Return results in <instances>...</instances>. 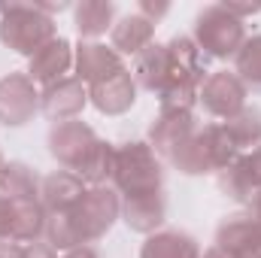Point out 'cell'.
I'll list each match as a JSON object with an SVG mask.
<instances>
[{
  "label": "cell",
  "mask_w": 261,
  "mask_h": 258,
  "mask_svg": "<svg viewBox=\"0 0 261 258\" xmlns=\"http://www.w3.org/2000/svg\"><path fill=\"white\" fill-rule=\"evenodd\" d=\"M200 49L189 37H173L167 46H146L134 61V82L158 94L161 110H195L203 85Z\"/></svg>",
  "instance_id": "cell-1"
},
{
  "label": "cell",
  "mask_w": 261,
  "mask_h": 258,
  "mask_svg": "<svg viewBox=\"0 0 261 258\" xmlns=\"http://www.w3.org/2000/svg\"><path fill=\"white\" fill-rule=\"evenodd\" d=\"M122 216V197L119 192L107 189V186H94L82 194V200H76L67 213L58 216H49L46 222V240L49 246L58 252V249H79V246H88L94 240H100L113 225L116 219Z\"/></svg>",
  "instance_id": "cell-2"
},
{
  "label": "cell",
  "mask_w": 261,
  "mask_h": 258,
  "mask_svg": "<svg viewBox=\"0 0 261 258\" xmlns=\"http://www.w3.org/2000/svg\"><path fill=\"white\" fill-rule=\"evenodd\" d=\"M49 152L52 158L76 173L85 186H103L107 179H113V164H116V146L100 140L94 131L79 119L58 122L49 131Z\"/></svg>",
  "instance_id": "cell-3"
},
{
  "label": "cell",
  "mask_w": 261,
  "mask_h": 258,
  "mask_svg": "<svg viewBox=\"0 0 261 258\" xmlns=\"http://www.w3.org/2000/svg\"><path fill=\"white\" fill-rule=\"evenodd\" d=\"M113 183L122 200H140V197H155L161 192L164 173L155 149L149 143H122L116 146V164H113Z\"/></svg>",
  "instance_id": "cell-4"
},
{
  "label": "cell",
  "mask_w": 261,
  "mask_h": 258,
  "mask_svg": "<svg viewBox=\"0 0 261 258\" xmlns=\"http://www.w3.org/2000/svg\"><path fill=\"white\" fill-rule=\"evenodd\" d=\"M49 6H0V40L15 49L18 55H34L40 52L49 40H55V24L46 15Z\"/></svg>",
  "instance_id": "cell-5"
},
{
  "label": "cell",
  "mask_w": 261,
  "mask_h": 258,
  "mask_svg": "<svg viewBox=\"0 0 261 258\" xmlns=\"http://www.w3.org/2000/svg\"><path fill=\"white\" fill-rule=\"evenodd\" d=\"M195 43L213 58H237V52L246 43L243 21L222 3V6H206L197 15L195 24Z\"/></svg>",
  "instance_id": "cell-6"
},
{
  "label": "cell",
  "mask_w": 261,
  "mask_h": 258,
  "mask_svg": "<svg viewBox=\"0 0 261 258\" xmlns=\"http://www.w3.org/2000/svg\"><path fill=\"white\" fill-rule=\"evenodd\" d=\"M46 210L40 200H15V197H3L0 194V240H12V243H40V237H46Z\"/></svg>",
  "instance_id": "cell-7"
},
{
  "label": "cell",
  "mask_w": 261,
  "mask_h": 258,
  "mask_svg": "<svg viewBox=\"0 0 261 258\" xmlns=\"http://www.w3.org/2000/svg\"><path fill=\"white\" fill-rule=\"evenodd\" d=\"M197 104L216 116V119H234L237 113L246 110V85L237 73H228V70H219V73H210L197 91Z\"/></svg>",
  "instance_id": "cell-8"
},
{
  "label": "cell",
  "mask_w": 261,
  "mask_h": 258,
  "mask_svg": "<svg viewBox=\"0 0 261 258\" xmlns=\"http://www.w3.org/2000/svg\"><path fill=\"white\" fill-rule=\"evenodd\" d=\"M40 110V91L28 73H9L0 79V125L21 128Z\"/></svg>",
  "instance_id": "cell-9"
},
{
  "label": "cell",
  "mask_w": 261,
  "mask_h": 258,
  "mask_svg": "<svg viewBox=\"0 0 261 258\" xmlns=\"http://www.w3.org/2000/svg\"><path fill=\"white\" fill-rule=\"evenodd\" d=\"M88 104V88L76 79V76H64L52 85H46L40 91V110L58 125V122H70L76 119Z\"/></svg>",
  "instance_id": "cell-10"
},
{
  "label": "cell",
  "mask_w": 261,
  "mask_h": 258,
  "mask_svg": "<svg viewBox=\"0 0 261 258\" xmlns=\"http://www.w3.org/2000/svg\"><path fill=\"white\" fill-rule=\"evenodd\" d=\"M219 189L234 200H252L261 192V146L240 152L231 167L219 173Z\"/></svg>",
  "instance_id": "cell-11"
},
{
  "label": "cell",
  "mask_w": 261,
  "mask_h": 258,
  "mask_svg": "<svg viewBox=\"0 0 261 258\" xmlns=\"http://www.w3.org/2000/svg\"><path fill=\"white\" fill-rule=\"evenodd\" d=\"M88 100H91L100 113H107V116H122V113H128L130 107H134V100H137V82H134L130 70L122 67V70L110 73L107 79L88 85Z\"/></svg>",
  "instance_id": "cell-12"
},
{
  "label": "cell",
  "mask_w": 261,
  "mask_h": 258,
  "mask_svg": "<svg viewBox=\"0 0 261 258\" xmlns=\"http://www.w3.org/2000/svg\"><path fill=\"white\" fill-rule=\"evenodd\" d=\"M197 131V122H195V113L192 110H161L155 125L149 131V146L155 149V155L161 158H170L173 149Z\"/></svg>",
  "instance_id": "cell-13"
},
{
  "label": "cell",
  "mask_w": 261,
  "mask_h": 258,
  "mask_svg": "<svg viewBox=\"0 0 261 258\" xmlns=\"http://www.w3.org/2000/svg\"><path fill=\"white\" fill-rule=\"evenodd\" d=\"M216 246L231 258L261 255V228L249 216H228L216 231Z\"/></svg>",
  "instance_id": "cell-14"
},
{
  "label": "cell",
  "mask_w": 261,
  "mask_h": 258,
  "mask_svg": "<svg viewBox=\"0 0 261 258\" xmlns=\"http://www.w3.org/2000/svg\"><path fill=\"white\" fill-rule=\"evenodd\" d=\"M70 67H73V49H70V43H67L64 37H55V40H49L40 52L31 55L28 76L46 88V85L64 79Z\"/></svg>",
  "instance_id": "cell-15"
},
{
  "label": "cell",
  "mask_w": 261,
  "mask_h": 258,
  "mask_svg": "<svg viewBox=\"0 0 261 258\" xmlns=\"http://www.w3.org/2000/svg\"><path fill=\"white\" fill-rule=\"evenodd\" d=\"M88 192V186L70 173V170H55L49 176H43V186H40V203L46 210V216H58L67 213L76 200H82V194Z\"/></svg>",
  "instance_id": "cell-16"
},
{
  "label": "cell",
  "mask_w": 261,
  "mask_h": 258,
  "mask_svg": "<svg viewBox=\"0 0 261 258\" xmlns=\"http://www.w3.org/2000/svg\"><path fill=\"white\" fill-rule=\"evenodd\" d=\"M73 61H76V79L82 85H94V82H100L110 73L125 67L122 64V55L116 49H107L100 43H79Z\"/></svg>",
  "instance_id": "cell-17"
},
{
  "label": "cell",
  "mask_w": 261,
  "mask_h": 258,
  "mask_svg": "<svg viewBox=\"0 0 261 258\" xmlns=\"http://www.w3.org/2000/svg\"><path fill=\"white\" fill-rule=\"evenodd\" d=\"M140 258H200V246L192 234L179 228H164L146 237Z\"/></svg>",
  "instance_id": "cell-18"
},
{
  "label": "cell",
  "mask_w": 261,
  "mask_h": 258,
  "mask_svg": "<svg viewBox=\"0 0 261 258\" xmlns=\"http://www.w3.org/2000/svg\"><path fill=\"white\" fill-rule=\"evenodd\" d=\"M155 34V21L146 18L140 9L125 15L119 24H113V49L119 55H140Z\"/></svg>",
  "instance_id": "cell-19"
},
{
  "label": "cell",
  "mask_w": 261,
  "mask_h": 258,
  "mask_svg": "<svg viewBox=\"0 0 261 258\" xmlns=\"http://www.w3.org/2000/svg\"><path fill=\"white\" fill-rule=\"evenodd\" d=\"M164 213H167L164 194L140 197V200H122V219L137 234H155L164 225Z\"/></svg>",
  "instance_id": "cell-20"
},
{
  "label": "cell",
  "mask_w": 261,
  "mask_h": 258,
  "mask_svg": "<svg viewBox=\"0 0 261 258\" xmlns=\"http://www.w3.org/2000/svg\"><path fill=\"white\" fill-rule=\"evenodd\" d=\"M40 186L43 179L37 176V170H31L21 161H9L0 170V194L3 197H15V200H40Z\"/></svg>",
  "instance_id": "cell-21"
},
{
  "label": "cell",
  "mask_w": 261,
  "mask_h": 258,
  "mask_svg": "<svg viewBox=\"0 0 261 258\" xmlns=\"http://www.w3.org/2000/svg\"><path fill=\"white\" fill-rule=\"evenodd\" d=\"M222 125L231 134V140L240 152H249V149L261 146V110H255V107H246L243 113H237L234 119H228Z\"/></svg>",
  "instance_id": "cell-22"
},
{
  "label": "cell",
  "mask_w": 261,
  "mask_h": 258,
  "mask_svg": "<svg viewBox=\"0 0 261 258\" xmlns=\"http://www.w3.org/2000/svg\"><path fill=\"white\" fill-rule=\"evenodd\" d=\"M113 21V3H100V0H88L76 9V31L82 37H100L107 34Z\"/></svg>",
  "instance_id": "cell-23"
},
{
  "label": "cell",
  "mask_w": 261,
  "mask_h": 258,
  "mask_svg": "<svg viewBox=\"0 0 261 258\" xmlns=\"http://www.w3.org/2000/svg\"><path fill=\"white\" fill-rule=\"evenodd\" d=\"M237 76L243 79V85L261 88V37L246 40L237 52Z\"/></svg>",
  "instance_id": "cell-24"
},
{
  "label": "cell",
  "mask_w": 261,
  "mask_h": 258,
  "mask_svg": "<svg viewBox=\"0 0 261 258\" xmlns=\"http://www.w3.org/2000/svg\"><path fill=\"white\" fill-rule=\"evenodd\" d=\"M28 249L24 243H12V240H0V258H28Z\"/></svg>",
  "instance_id": "cell-25"
},
{
  "label": "cell",
  "mask_w": 261,
  "mask_h": 258,
  "mask_svg": "<svg viewBox=\"0 0 261 258\" xmlns=\"http://www.w3.org/2000/svg\"><path fill=\"white\" fill-rule=\"evenodd\" d=\"M28 258H58V255H55V249H52L49 243H31Z\"/></svg>",
  "instance_id": "cell-26"
},
{
  "label": "cell",
  "mask_w": 261,
  "mask_h": 258,
  "mask_svg": "<svg viewBox=\"0 0 261 258\" xmlns=\"http://www.w3.org/2000/svg\"><path fill=\"white\" fill-rule=\"evenodd\" d=\"M246 216H249V219H252V222L261 228V192L249 200V213H246Z\"/></svg>",
  "instance_id": "cell-27"
},
{
  "label": "cell",
  "mask_w": 261,
  "mask_h": 258,
  "mask_svg": "<svg viewBox=\"0 0 261 258\" xmlns=\"http://www.w3.org/2000/svg\"><path fill=\"white\" fill-rule=\"evenodd\" d=\"M64 258H100L91 246H79V249H70V252H64Z\"/></svg>",
  "instance_id": "cell-28"
},
{
  "label": "cell",
  "mask_w": 261,
  "mask_h": 258,
  "mask_svg": "<svg viewBox=\"0 0 261 258\" xmlns=\"http://www.w3.org/2000/svg\"><path fill=\"white\" fill-rule=\"evenodd\" d=\"M200 258H231V255H228L225 249H219V246H210V249H206Z\"/></svg>",
  "instance_id": "cell-29"
},
{
  "label": "cell",
  "mask_w": 261,
  "mask_h": 258,
  "mask_svg": "<svg viewBox=\"0 0 261 258\" xmlns=\"http://www.w3.org/2000/svg\"><path fill=\"white\" fill-rule=\"evenodd\" d=\"M3 164H6V161H3V152H0V170H3Z\"/></svg>",
  "instance_id": "cell-30"
},
{
  "label": "cell",
  "mask_w": 261,
  "mask_h": 258,
  "mask_svg": "<svg viewBox=\"0 0 261 258\" xmlns=\"http://www.w3.org/2000/svg\"><path fill=\"white\" fill-rule=\"evenodd\" d=\"M255 258H261V255H255Z\"/></svg>",
  "instance_id": "cell-31"
}]
</instances>
